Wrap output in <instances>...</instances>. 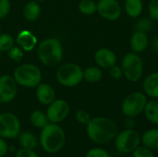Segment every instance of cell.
Returning a JSON list of instances; mask_svg holds the SVG:
<instances>
[{
	"mask_svg": "<svg viewBox=\"0 0 158 157\" xmlns=\"http://www.w3.org/2000/svg\"><path fill=\"white\" fill-rule=\"evenodd\" d=\"M124 8L130 18L136 19L143 13V0H125Z\"/></svg>",
	"mask_w": 158,
	"mask_h": 157,
	"instance_id": "19",
	"label": "cell"
},
{
	"mask_svg": "<svg viewBox=\"0 0 158 157\" xmlns=\"http://www.w3.org/2000/svg\"><path fill=\"white\" fill-rule=\"evenodd\" d=\"M19 143L24 149L34 150L37 147V139L34 134L31 132H22L19 136Z\"/></svg>",
	"mask_w": 158,
	"mask_h": 157,
	"instance_id": "23",
	"label": "cell"
},
{
	"mask_svg": "<svg viewBox=\"0 0 158 157\" xmlns=\"http://www.w3.org/2000/svg\"><path fill=\"white\" fill-rule=\"evenodd\" d=\"M40 142L43 149L49 154H56L62 149L66 142V134L56 123H48L42 129Z\"/></svg>",
	"mask_w": 158,
	"mask_h": 157,
	"instance_id": "3",
	"label": "cell"
},
{
	"mask_svg": "<svg viewBox=\"0 0 158 157\" xmlns=\"http://www.w3.org/2000/svg\"><path fill=\"white\" fill-rule=\"evenodd\" d=\"M130 44H131V48L132 52L137 53V54L143 53L149 44L147 34L143 31H135L131 37Z\"/></svg>",
	"mask_w": 158,
	"mask_h": 157,
	"instance_id": "14",
	"label": "cell"
},
{
	"mask_svg": "<svg viewBox=\"0 0 158 157\" xmlns=\"http://www.w3.org/2000/svg\"><path fill=\"white\" fill-rule=\"evenodd\" d=\"M78 8L81 13L90 16L97 11V3L94 0H81L79 3Z\"/></svg>",
	"mask_w": 158,
	"mask_h": 157,
	"instance_id": "25",
	"label": "cell"
},
{
	"mask_svg": "<svg viewBox=\"0 0 158 157\" xmlns=\"http://www.w3.org/2000/svg\"><path fill=\"white\" fill-rule=\"evenodd\" d=\"M56 78L65 87H75L83 81V70L75 63H66L57 68Z\"/></svg>",
	"mask_w": 158,
	"mask_h": 157,
	"instance_id": "6",
	"label": "cell"
},
{
	"mask_svg": "<svg viewBox=\"0 0 158 157\" xmlns=\"http://www.w3.org/2000/svg\"><path fill=\"white\" fill-rule=\"evenodd\" d=\"M141 142V135L133 129H127L118 133L115 138L116 147L122 154L132 153L140 145Z\"/></svg>",
	"mask_w": 158,
	"mask_h": 157,
	"instance_id": "8",
	"label": "cell"
},
{
	"mask_svg": "<svg viewBox=\"0 0 158 157\" xmlns=\"http://www.w3.org/2000/svg\"><path fill=\"white\" fill-rule=\"evenodd\" d=\"M147 104V97L144 93L133 92L128 94L121 104V111L126 117L136 118L141 115Z\"/></svg>",
	"mask_w": 158,
	"mask_h": 157,
	"instance_id": "7",
	"label": "cell"
},
{
	"mask_svg": "<svg viewBox=\"0 0 158 157\" xmlns=\"http://www.w3.org/2000/svg\"><path fill=\"white\" fill-rule=\"evenodd\" d=\"M94 61L97 66L104 69H109L117 64L116 54L108 48H100L94 54Z\"/></svg>",
	"mask_w": 158,
	"mask_h": 157,
	"instance_id": "13",
	"label": "cell"
},
{
	"mask_svg": "<svg viewBox=\"0 0 158 157\" xmlns=\"http://www.w3.org/2000/svg\"><path fill=\"white\" fill-rule=\"evenodd\" d=\"M153 27V19L149 17V18H141L137 20L134 28L135 31H143L147 33Z\"/></svg>",
	"mask_w": 158,
	"mask_h": 157,
	"instance_id": "26",
	"label": "cell"
},
{
	"mask_svg": "<svg viewBox=\"0 0 158 157\" xmlns=\"http://www.w3.org/2000/svg\"><path fill=\"white\" fill-rule=\"evenodd\" d=\"M75 118H76V120L80 123V124H82V125H87L92 118H91V115L85 111V110H79L77 111L76 115H75Z\"/></svg>",
	"mask_w": 158,
	"mask_h": 157,
	"instance_id": "29",
	"label": "cell"
},
{
	"mask_svg": "<svg viewBox=\"0 0 158 157\" xmlns=\"http://www.w3.org/2000/svg\"><path fill=\"white\" fill-rule=\"evenodd\" d=\"M16 157H39L34 152L33 150H30V149H20L17 155H16Z\"/></svg>",
	"mask_w": 158,
	"mask_h": 157,
	"instance_id": "35",
	"label": "cell"
},
{
	"mask_svg": "<svg viewBox=\"0 0 158 157\" xmlns=\"http://www.w3.org/2000/svg\"><path fill=\"white\" fill-rule=\"evenodd\" d=\"M103 77L102 68L97 67H89L85 70H83V80H85L88 83H97L101 81Z\"/></svg>",
	"mask_w": 158,
	"mask_h": 157,
	"instance_id": "22",
	"label": "cell"
},
{
	"mask_svg": "<svg viewBox=\"0 0 158 157\" xmlns=\"http://www.w3.org/2000/svg\"><path fill=\"white\" fill-rule=\"evenodd\" d=\"M89 139L98 144H105L113 141L118 133L117 124L110 118L97 117L92 118L86 125Z\"/></svg>",
	"mask_w": 158,
	"mask_h": 157,
	"instance_id": "1",
	"label": "cell"
},
{
	"mask_svg": "<svg viewBox=\"0 0 158 157\" xmlns=\"http://www.w3.org/2000/svg\"><path fill=\"white\" fill-rule=\"evenodd\" d=\"M30 120L35 128H39V129H43L44 126L48 124L49 121L46 114H44L40 110L33 111L30 117Z\"/></svg>",
	"mask_w": 158,
	"mask_h": 157,
	"instance_id": "24",
	"label": "cell"
},
{
	"mask_svg": "<svg viewBox=\"0 0 158 157\" xmlns=\"http://www.w3.org/2000/svg\"><path fill=\"white\" fill-rule=\"evenodd\" d=\"M97 12L109 21L118 19L122 13V8L118 0H99L97 2Z\"/></svg>",
	"mask_w": 158,
	"mask_h": 157,
	"instance_id": "10",
	"label": "cell"
},
{
	"mask_svg": "<svg viewBox=\"0 0 158 157\" xmlns=\"http://www.w3.org/2000/svg\"><path fill=\"white\" fill-rule=\"evenodd\" d=\"M133 157H154L152 150L146 146H138L133 152Z\"/></svg>",
	"mask_w": 158,
	"mask_h": 157,
	"instance_id": "28",
	"label": "cell"
},
{
	"mask_svg": "<svg viewBox=\"0 0 158 157\" xmlns=\"http://www.w3.org/2000/svg\"><path fill=\"white\" fill-rule=\"evenodd\" d=\"M148 13L149 17L153 20L158 21V0H150L148 5Z\"/></svg>",
	"mask_w": 158,
	"mask_h": 157,
	"instance_id": "30",
	"label": "cell"
},
{
	"mask_svg": "<svg viewBox=\"0 0 158 157\" xmlns=\"http://www.w3.org/2000/svg\"><path fill=\"white\" fill-rule=\"evenodd\" d=\"M35 1H37V2H38V1H44V0H35Z\"/></svg>",
	"mask_w": 158,
	"mask_h": 157,
	"instance_id": "39",
	"label": "cell"
},
{
	"mask_svg": "<svg viewBox=\"0 0 158 157\" xmlns=\"http://www.w3.org/2000/svg\"><path fill=\"white\" fill-rule=\"evenodd\" d=\"M86 157H110L108 153L102 148H93L88 151Z\"/></svg>",
	"mask_w": 158,
	"mask_h": 157,
	"instance_id": "32",
	"label": "cell"
},
{
	"mask_svg": "<svg viewBox=\"0 0 158 157\" xmlns=\"http://www.w3.org/2000/svg\"><path fill=\"white\" fill-rule=\"evenodd\" d=\"M153 48L156 53H158V36H156L153 41Z\"/></svg>",
	"mask_w": 158,
	"mask_h": 157,
	"instance_id": "38",
	"label": "cell"
},
{
	"mask_svg": "<svg viewBox=\"0 0 158 157\" xmlns=\"http://www.w3.org/2000/svg\"><path fill=\"white\" fill-rule=\"evenodd\" d=\"M8 57L11 58L12 60H16L17 62H19L20 59L23 57V51L20 47L19 46H13L9 51H8Z\"/></svg>",
	"mask_w": 158,
	"mask_h": 157,
	"instance_id": "31",
	"label": "cell"
},
{
	"mask_svg": "<svg viewBox=\"0 0 158 157\" xmlns=\"http://www.w3.org/2000/svg\"><path fill=\"white\" fill-rule=\"evenodd\" d=\"M126 123V127L128 129H132L135 125V120H134V118H131V117H127V119L125 121Z\"/></svg>",
	"mask_w": 158,
	"mask_h": 157,
	"instance_id": "37",
	"label": "cell"
},
{
	"mask_svg": "<svg viewBox=\"0 0 158 157\" xmlns=\"http://www.w3.org/2000/svg\"><path fill=\"white\" fill-rule=\"evenodd\" d=\"M141 140L144 146L151 150H158V129L147 130L141 137Z\"/></svg>",
	"mask_w": 158,
	"mask_h": 157,
	"instance_id": "20",
	"label": "cell"
},
{
	"mask_svg": "<svg viewBox=\"0 0 158 157\" xmlns=\"http://www.w3.org/2000/svg\"><path fill=\"white\" fill-rule=\"evenodd\" d=\"M18 83L14 77L3 75L0 77V104L11 102L17 95Z\"/></svg>",
	"mask_w": 158,
	"mask_h": 157,
	"instance_id": "12",
	"label": "cell"
},
{
	"mask_svg": "<svg viewBox=\"0 0 158 157\" xmlns=\"http://www.w3.org/2000/svg\"><path fill=\"white\" fill-rule=\"evenodd\" d=\"M41 14V7L37 1L32 0L28 2L23 7V17L28 21L36 20Z\"/></svg>",
	"mask_w": 158,
	"mask_h": 157,
	"instance_id": "18",
	"label": "cell"
},
{
	"mask_svg": "<svg viewBox=\"0 0 158 157\" xmlns=\"http://www.w3.org/2000/svg\"><path fill=\"white\" fill-rule=\"evenodd\" d=\"M63 55L62 43L56 38L45 39L38 45V58L46 67L54 68L58 66L63 59Z\"/></svg>",
	"mask_w": 158,
	"mask_h": 157,
	"instance_id": "2",
	"label": "cell"
},
{
	"mask_svg": "<svg viewBox=\"0 0 158 157\" xmlns=\"http://www.w3.org/2000/svg\"><path fill=\"white\" fill-rule=\"evenodd\" d=\"M109 74H110V77L114 80H120L123 77V72H122L121 67L117 66V65H115L109 68Z\"/></svg>",
	"mask_w": 158,
	"mask_h": 157,
	"instance_id": "34",
	"label": "cell"
},
{
	"mask_svg": "<svg viewBox=\"0 0 158 157\" xmlns=\"http://www.w3.org/2000/svg\"><path fill=\"white\" fill-rule=\"evenodd\" d=\"M144 115L146 118L153 124L158 125V99L147 101L144 108Z\"/></svg>",
	"mask_w": 158,
	"mask_h": 157,
	"instance_id": "21",
	"label": "cell"
},
{
	"mask_svg": "<svg viewBox=\"0 0 158 157\" xmlns=\"http://www.w3.org/2000/svg\"><path fill=\"white\" fill-rule=\"evenodd\" d=\"M143 60L139 54L131 52L124 56L121 62L123 77L131 82L140 81L143 75Z\"/></svg>",
	"mask_w": 158,
	"mask_h": 157,
	"instance_id": "5",
	"label": "cell"
},
{
	"mask_svg": "<svg viewBox=\"0 0 158 157\" xmlns=\"http://www.w3.org/2000/svg\"><path fill=\"white\" fill-rule=\"evenodd\" d=\"M14 46V38L7 33L0 35V52H8Z\"/></svg>",
	"mask_w": 158,
	"mask_h": 157,
	"instance_id": "27",
	"label": "cell"
},
{
	"mask_svg": "<svg viewBox=\"0 0 158 157\" xmlns=\"http://www.w3.org/2000/svg\"><path fill=\"white\" fill-rule=\"evenodd\" d=\"M20 130V122L12 113L0 114V137L13 139Z\"/></svg>",
	"mask_w": 158,
	"mask_h": 157,
	"instance_id": "9",
	"label": "cell"
},
{
	"mask_svg": "<svg viewBox=\"0 0 158 157\" xmlns=\"http://www.w3.org/2000/svg\"><path fill=\"white\" fill-rule=\"evenodd\" d=\"M16 42L23 51H31L37 44V38L30 31L24 30L18 34Z\"/></svg>",
	"mask_w": 158,
	"mask_h": 157,
	"instance_id": "16",
	"label": "cell"
},
{
	"mask_svg": "<svg viewBox=\"0 0 158 157\" xmlns=\"http://www.w3.org/2000/svg\"><path fill=\"white\" fill-rule=\"evenodd\" d=\"M48 105L46 116L51 123H58L63 121L69 113V104L63 99L54 100Z\"/></svg>",
	"mask_w": 158,
	"mask_h": 157,
	"instance_id": "11",
	"label": "cell"
},
{
	"mask_svg": "<svg viewBox=\"0 0 158 157\" xmlns=\"http://www.w3.org/2000/svg\"><path fill=\"white\" fill-rule=\"evenodd\" d=\"M7 150H8V147H7L6 143L0 137V157L4 156L7 153Z\"/></svg>",
	"mask_w": 158,
	"mask_h": 157,
	"instance_id": "36",
	"label": "cell"
},
{
	"mask_svg": "<svg viewBox=\"0 0 158 157\" xmlns=\"http://www.w3.org/2000/svg\"><path fill=\"white\" fill-rule=\"evenodd\" d=\"M16 82L26 88H35L42 81V72L33 64L19 65L13 73Z\"/></svg>",
	"mask_w": 158,
	"mask_h": 157,
	"instance_id": "4",
	"label": "cell"
},
{
	"mask_svg": "<svg viewBox=\"0 0 158 157\" xmlns=\"http://www.w3.org/2000/svg\"><path fill=\"white\" fill-rule=\"evenodd\" d=\"M10 1L9 0H0V19L7 16L10 10Z\"/></svg>",
	"mask_w": 158,
	"mask_h": 157,
	"instance_id": "33",
	"label": "cell"
},
{
	"mask_svg": "<svg viewBox=\"0 0 158 157\" xmlns=\"http://www.w3.org/2000/svg\"><path fill=\"white\" fill-rule=\"evenodd\" d=\"M36 97L43 105H50L56 98L54 88L47 83H40L36 87Z\"/></svg>",
	"mask_w": 158,
	"mask_h": 157,
	"instance_id": "15",
	"label": "cell"
},
{
	"mask_svg": "<svg viewBox=\"0 0 158 157\" xmlns=\"http://www.w3.org/2000/svg\"><path fill=\"white\" fill-rule=\"evenodd\" d=\"M143 88L146 96L158 99V72H153L144 79Z\"/></svg>",
	"mask_w": 158,
	"mask_h": 157,
	"instance_id": "17",
	"label": "cell"
}]
</instances>
